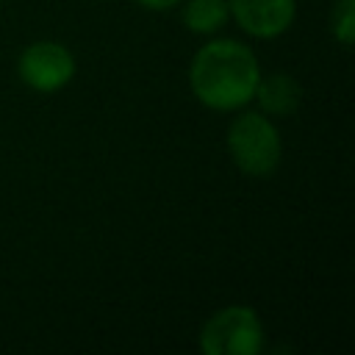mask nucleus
<instances>
[{
    "instance_id": "8",
    "label": "nucleus",
    "mask_w": 355,
    "mask_h": 355,
    "mask_svg": "<svg viewBox=\"0 0 355 355\" xmlns=\"http://www.w3.org/2000/svg\"><path fill=\"white\" fill-rule=\"evenodd\" d=\"M330 28L338 44L349 47L355 36V0H338L330 11Z\"/></svg>"
},
{
    "instance_id": "9",
    "label": "nucleus",
    "mask_w": 355,
    "mask_h": 355,
    "mask_svg": "<svg viewBox=\"0 0 355 355\" xmlns=\"http://www.w3.org/2000/svg\"><path fill=\"white\" fill-rule=\"evenodd\" d=\"M139 6H144V8H150V11H169V8H175L180 0H136Z\"/></svg>"
},
{
    "instance_id": "7",
    "label": "nucleus",
    "mask_w": 355,
    "mask_h": 355,
    "mask_svg": "<svg viewBox=\"0 0 355 355\" xmlns=\"http://www.w3.org/2000/svg\"><path fill=\"white\" fill-rule=\"evenodd\" d=\"M180 17L191 33H216L230 19V11L227 0H186Z\"/></svg>"
},
{
    "instance_id": "5",
    "label": "nucleus",
    "mask_w": 355,
    "mask_h": 355,
    "mask_svg": "<svg viewBox=\"0 0 355 355\" xmlns=\"http://www.w3.org/2000/svg\"><path fill=\"white\" fill-rule=\"evenodd\" d=\"M233 22L252 39L283 36L297 14V0H227Z\"/></svg>"
},
{
    "instance_id": "4",
    "label": "nucleus",
    "mask_w": 355,
    "mask_h": 355,
    "mask_svg": "<svg viewBox=\"0 0 355 355\" xmlns=\"http://www.w3.org/2000/svg\"><path fill=\"white\" fill-rule=\"evenodd\" d=\"M19 78L39 94H53L75 78V55L61 42H33L19 55Z\"/></svg>"
},
{
    "instance_id": "6",
    "label": "nucleus",
    "mask_w": 355,
    "mask_h": 355,
    "mask_svg": "<svg viewBox=\"0 0 355 355\" xmlns=\"http://www.w3.org/2000/svg\"><path fill=\"white\" fill-rule=\"evenodd\" d=\"M252 100L258 103V111L266 116H291L302 103V86L297 78L286 72H269L258 78Z\"/></svg>"
},
{
    "instance_id": "2",
    "label": "nucleus",
    "mask_w": 355,
    "mask_h": 355,
    "mask_svg": "<svg viewBox=\"0 0 355 355\" xmlns=\"http://www.w3.org/2000/svg\"><path fill=\"white\" fill-rule=\"evenodd\" d=\"M233 164L250 178H269L283 158V139L275 122L261 111H241L227 128Z\"/></svg>"
},
{
    "instance_id": "1",
    "label": "nucleus",
    "mask_w": 355,
    "mask_h": 355,
    "mask_svg": "<svg viewBox=\"0 0 355 355\" xmlns=\"http://www.w3.org/2000/svg\"><path fill=\"white\" fill-rule=\"evenodd\" d=\"M258 78L255 53L236 39H211L189 64V89L211 111H239L252 103Z\"/></svg>"
},
{
    "instance_id": "3",
    "label": "nucleus",
    "mask_w": 355,
    "mask_h": 355,
    "mask_svg": "<svg viewBox=\"0 0 355 355\" xmlns=\"http://www.w3.org/2000/svg\"><path fill=\"white\" fill-rule=\"evenodd\" d=\"M200 349L205 355H258L263 349V322L250 305H225L205 319Z\"/></svg>"
}]
</instances>
